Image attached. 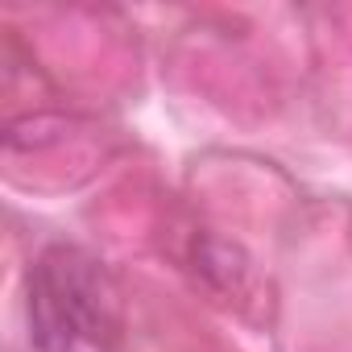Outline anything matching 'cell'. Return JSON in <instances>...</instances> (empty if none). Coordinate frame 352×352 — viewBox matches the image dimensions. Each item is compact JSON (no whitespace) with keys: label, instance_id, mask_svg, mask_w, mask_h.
<instances>
[{"label":"cell","instance_id":"cell-1","mask_svg":"<svg viewBox=\"0 0 352 352\" xmlns=\"http://www.w3.org/2000/svg\"><path fill=\"white\" fill-rule=\"evenodd\" d=\"M30 327L42 352L100 344L116 327V290L96 257L54 245L30 270Z\"/></svg>","mask_w":352,"mask_h":352}]
</instances>
